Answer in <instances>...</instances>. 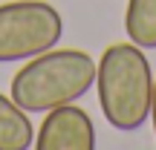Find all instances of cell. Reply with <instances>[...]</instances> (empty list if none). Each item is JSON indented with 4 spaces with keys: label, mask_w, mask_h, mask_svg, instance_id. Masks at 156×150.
<instances>
[{
    "label": "cell",
    "mask_w": 156,
    "mask_h": 150,
    "mask_svg": "<svg viewBox=\"0 0 156 150\" xmlns=\"http://www.w3.org/2000/svg\"><path fill=\"white\" fill-rule=\"evenodd\" d=\"M151 118H153V136H156V78H153V95H151Z\"/></svg>",
    "instance_id": "7"
},
{
    "label": "cell",
    "mask_w": 156,
    "mask_h": 150,
    "mask_svg": "<svg viewBox=\"0 0 156 150\" xmlns=\"http://www.w3.org/2000/svg\"><path fill=\"white\" fill-rule=\"evenodd\" d=\"M124 32L142 49H156V0H127Z\"/></svg>",
    "instance_id": "6"
},
{
    "label": "cell",
    "mask_w": 156,
    "mask_h": 150,
    "mask_svg": "<svg viewBox=\"0 0 156 150\" xmlns=\"http://www.w3.org/2000/svg\"><path fill=\"white\" fill-rule=\"evenodd\" d=\"M64 17L44 0H12L0 6V64L35 58L61 44Z\"/></svg>",
    "instance_id": "3"
},
{
    "label": "cell",
    "mask_w": 156,
    "mask_h": 150,
    "mask_svg": "<svg viewBox=\"0 0 156 150\" xmlns=\"http://www.w3.org/2000/svg\"><path fill=\"white\" fill-rule=\"evenodd\" d=\"M35 147V127L26 110L15 98L0 92V150H29Z\"/></svg>",
    "instance_id": "5"
},
{
    "label": "cell",
    "mask_w": 156,
    "mask_h": 150,
    "mask_svg": "<svg viewBox=\"0 0 156 150\" xmlns=\"http://www.w3.org/2000/svg\"><path fill=\"white\" fill-rule=\"evenodd\" d=\"M95 89L107 124L122 133H133L151 118L153 72L142 46L133 40L113 44L95 64Z\"/></svg>",
    "instance_id": "1"
},
{
    "label": "cell",
    "mask_w": 156,
    "mask_h": 150,
    "mask_svg": "<svg viewBox=\"0 0 156 150\" xmlns=\"http://www.w3.org/2000/svg\"><path fill=\"white\" fill-rule=\"evenodd\" d=\"M95 84V61L84 49H46L12 78V98L26 113L73 104Z\"/></svg>",
    "instance_id": "2"
},
{
    "label": "cell",
    "mask_w": 156,
    "mask_h": 150,
    "mask_svg": "<svg viewBox=\"0 0 156 150\" xmlns=\"http://www.w3.org/2000/svg\"><path fill=\"white\" fill-rule=\"evenodd\" d=\"M38 150H93L95 147V124L81 107L61 104L46 110L35 136Z\"/></svg>",
    "instance_id": "4"
}]
</instances>
